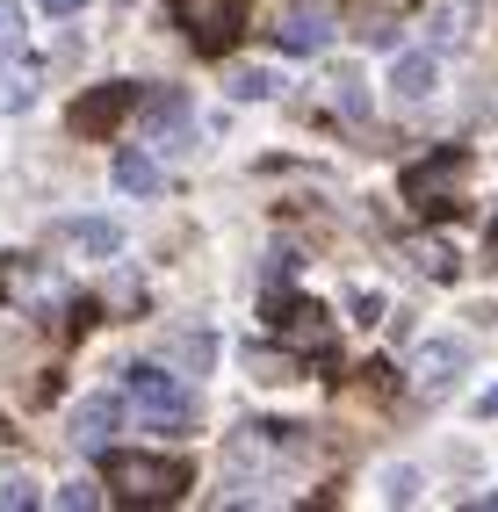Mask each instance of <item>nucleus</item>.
I'll list each match as a JSON object with an SVG mask.
<instances>
[{"instance_id": "nucleus-1", "label": "nucleus", "mask_w": 498, "mask_h": 512, "mask_svg": "<svg viewBox=\"0 0 498 512\" xmlns=\"http://www.w3.org/2000/svg\"><path fill=\"white\" fill-rule=\"evenodd\" d=\"M102 484L123 505H174L188 491V462H166V455H109Z\"/></svg>"}, {"instance_id": "nucleus-2", "label": "nucleus", "mask_w": 498, "mask_h": 512, "mask_svg": "<svg viewBox=\"0 0 498 512\" xmlns=\"http://www.w3.org/2000/svg\"><path fill=\"white\" fill-rule=\"evenodd\" d=\"M123 397L138 404L152 426H188V419H195V404H188V390H181V375H174V368H159V361H138V368H130V375H123Z\"/></svg>"}, {"instance_id": "nucleus-3", "label": "nucleus", "mask_w": 498, "mask_h": 512, "mask_svg": "<svg viewBox=\"0 0 498 512\" xmlns=\"http://www.w3.org/2000/svg\"><path fill=\"white\" fill-rule=\"evenodd\" d=\"M174 15L188 29V44L210 51V58H224L239 44V0H174Z\"/></svg>"}, {"instance_id": "nucleus-4", "label": "nucleus", "mask_w": 498, "mask_h": 512, "mask_svg": "<svg viewBox=\"0 0 498 512\" xmlns=\"http://www.w3.org/2000/svg\"><path fill=\"white\" fill-rule=\"evenodd\" d=\"M275 332H282V347H289V354H311V361H325V354H332V318L318 311L311 296L275 303Z\"/></svg>"}, {"instance_id": "nucleus-5", "label": "nucleus", "mask_w": 498, "mask_h": 512, "mask_svg": "<svg viewBox=\"0 0 498 512\" xmlns=\"http://www.w3.org/2000/svg\"><path fill=\"white\" fill-rule=\"evenodd\" d=\"M462 368H470V347H462V339H426V347L412 354V390L419 397H441Z\"/></svg>"}, {"instance_id": "nucleus-6", "label": "nucleus", "mask_w": 498, "mask_h": 512, "mask_svg": "<svg viewBox=\"0 0 498 512\" xmlns=\"http://www.w3.org/2000/svg\"><path fill=\"white\" fill-rule=\"evenodd\" d=\"M455 174H462V152H434L426 166H412V174H405V195L419 202L426 217H448V210H455V195H448Z\"/></svg>"}, {"instance_id": "nucleus-7", "label": "nucleus", "mask_w": 498, "mask_h": 512, "mask_svg": "<svg viewBox=\"0 0 498 512\" xmlns=\"http://www.w3.org/2000/svg\"><path fill=\"white\" fill-rule=\"evenodd\" d=\"M130 101H138V87H94V94H80L73 101V130H80V138H102V130H116L130 116Z\"/></svg>"}, {"instance_id": "nucleus-8", "label": "nucleus", "mask_w": 498, "mask_h": 512, "mask_svg": "<svg viewBox=\"0 0 498 512\" xmlns=\"http://www.w3.org/2000/svg\"><path fill=\"white\" fill-rule=\"evenodd\" d=\"M116 426H123V397L116 390H94L80 412H73V440H80V448H109Z\"/></svg>"}, {"instance_id": "nucleus-9", "label": "nucleus", "mask_w": 498, "mask_h": 512, "mask_svg": "<svg viewBox=\"0 0 498 512\" xmlns=\"http://www.w3.org/2000/svg\"><path fill=\"white\" fill-rule=\"evenodd\" d=\"M51 238H58V246H80V253H94V260L123 253V231H116L109 217H65V224H51Z\"/></svg>"}, {"instance_id": "nucleus-10", "label": "nucleus", "mask_w": 498, "mask_h": 512, "mask_svg": "<svg viewBox=\"0 0 498 512\" xmlns=\"http://www.w3.org/2000/svg\"><path fill=\"white\" fill-rule=\"evenodd\" d=\"M390 87L405 94V101H426V94L441 87V58L434 51H397L390 58Z\"/></svg>"}, {"instance_id": "nucleus-11", "label": "nucleus", "mask_w": 498, "mask_h": 512, "mask_svg": "<svg viewBox=\"0 0 498 512\" xmlns=\"http://www.w3.org/2000/svg\"><path fill=\"white\" fill-rule=\"evenodd\" d=\"M275 44L282 51H325L332 44V15H318V8H296V15H282V29H275Z\"/></svg>"}, {"instance_id": "nucleus-12", "label": "nucleus", "mask_w": 498, "mask_h": 512, "mask_svg": "<svg viewBox=\"0 0 498 512\" xmlns=\"http://www.w3.org/2000/svg\"><path fill=\"white\" fill-rule=\"evenodd\" d=\"M37 87H44V73H37L29 58L0 65V116H22V109H37Z\"/></svg>"}, {"instance_id": "nucleus-13", "label": "nucleus", "mask_w": 498, "mask_h": 512, "mask_svg": "<svg viewBox=\"0 0 498 512\" xmlns=\"http://www.w3.org/2000/svg\"><path fill=\"white\" fill-rule=\"evenodd\" d=\"M470 29V0H426V37L434 44H455Z\"/></svg>"}, {"instance_id": "nucleus-14", "label": "nucleus", "mask_w": 498, "mask_h": 512, "mask_svg": "<svg viewBox=\"0 0 498 512\" xmlns=\"http://www.w3.org/2000/svg\"><path fill=\"white\" fill-rule=\"evenodd\" d=\"M116 188H130V195H152V188H159V166H152L145 152H130V145H123V152H116Z\"/></svg>"}, {"instance_id": "nucleus-15", "label": "nucleus", "mask_w": 498, "mask_h": 512, "mask_svg": "<svg viewBox=\"0 0 498 512\" xmlns=\"http://www.w3.org/2000/svg\"><path fill=\"white\" fill-rule=\"evenodd\" d=\"M412 260H419V267H426L434 282H455V267H462V260H455V253L441 246V238H419V246H412Z\"/></svg>"}, {"instance_id": "nucleus-16", "label": "nucleus", "mask_w": 498, "mask_h": 512, "mask_svg": "<svg viewBox=\"0 0 498 512\" xmlns=\"http://www.w3.org/2000/svg\"><path fill=\"white\" fill-rule=\"evenodd\" d=\"M51 505H65V512H94V505H102V484L73 476V484H58V491H51Z\"/></svg>"}, {"instance_id": "nucleus-17", "label": "nucleus", "mask_w": 498, "mask_h": 512, "mask_svg": "<svg viewBox=\"0 0 498 512\" xmlns=\"http://www.w3.org/2000/svg\"><path fill=\"white\" fill-rule=\"evenodd\" d=\"M224 87H231V94H239V101H260V94H275V80H268V73H260V65H239V73H231Z\"/></svg>"}, {"instance_id": "nucleus-18", "label": "nucleus", "mask_w": 498, "mask_h": 512, "mask_svg": "<svg viewBox=\"0 0 498 512\" xmlns=\"http://www.w3.org/2000/svg\"><path fill=\"white\" fill-rule=\"evenodd\" d=\"M332 101H340V116H369V101H361V80H354V73L332 80Z\"/></svg>"}, {"instance_id": "nucleus-19", "label": "nucleus", "mask_w": 498, "mask_h": 512, "mask_svg": "<svg viewBox=\"0 0 498 512\" xmlns=\"http://www.w3.org/2000/svg\"><path fill=\"white\" fill-rule=\"evenodd\" d=\"M145 109H152V123L166 130V123H181V109H188V101H181V94H152Z\"/></svg>"}, {"instance_id": "nucleus-20", "label": "nucleus", "mask_w": 498, "mask_h": 512, "mask_svg": "<svg viewBox=\"0 0 498 512\" xmlns=\"http://www.w3.org/2000/svg\"><path fill=\"white\" fill-rule=\"evenodd\" d=\"M15 37H22V15H15V0H0V51H15Z\"/></svg>"}, {"instance_id": "nucleus-21", "label": "nucleus", "mask_w": 498, "mask_h": 512, "mask_svg": "<svg viewBox=\"0 0 498 512\" xmlns=\"http://www.w3.org/2000/svg\"><path fill=\"white\" fill-rule=\"evenodd\" d=\"M174 354H181V361H195V368H203V361H210V339H203V332H188V339H174Z\"/></svg>"}, {"instance_id": "nucleus-22", "label": "nucleus", "mask_w": 498, "mask_h": 512, "mask_svg": "<svg viewBox=\"0 0 498 512\" xmlns=\"http://www.w3.org/2000/svg\"><path fill=\"white\" fill-rule=\"evenodd\" d=\"M354 318H361V325H376V318H383V296L361 289V296H354Z\"/></svg>"}, {"instance_id": "nucleus-23", "label": "nucleus", "mask_w": 498, "mask_h": 512, "mask_svg": "<svg viewBox=\"0 0 498 512\" xmlns=\"http://www.w3.org/2000/svg\"><path fill=\"white\" fill-rule=\"evenodd\" d=\"M0 505H15V512H22V505H37V491H29V484H0Z\"/></svg>"}, {"instance_id": "nucleus-24", "label": "nucleus", "mask_w": 498, "mask_h": 512, "mask_svg": "<svg viewBox=\"0 0 498 512\" xmlns=\"http://www.w3.org/2000/svg\"><path fill=\"white\" fill-rule=\"evenodd\" d=\"M37 8H44V15H80L87 0H37Z\"/></svg>"}, {"instance_id": "nucleus-25", "label": "nucleus", "mask_w": 498, "mask_h": 512, "mask_svg": "<svg viewBox=\"0 0 498 512\" xmlns=\"http://www.w3.org/2000/svg\"><path fill=\"white\" fill-rule=\"evenodd\" d=\"M484 419H498V383H491V390H484Z\"/></svg>"}, {"instance_id": "nucleus-26", "label": "nucleus", "mask_w": 498, "mask_h": 512, "mask_svg": "<svg viewBox=\"0 0 498 512\" xmlns=\"http://www.w3.org/2000/svg\"><path fill=\"white\" fill-rule=\"evenodd\" d=\"M477 505H484V512H498V491H484V498H477Z\"/></svg>"}]
</instances>
